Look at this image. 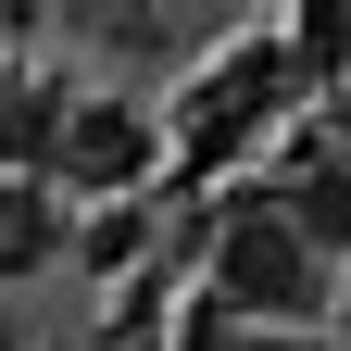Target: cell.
Returning <instances> with one entry per match:
<instances>
[{
	"mask_svg": "<svg viewBox=\"0 0 351 351\" xmlns=\"http://www.w3.org/2000/svg\"><path fill=\"white\" fill-rule=\"evenodd\" d=\"M213 289H226V314H314L326 263H314V239H301L289 213H239V226L213 239Z\"/></svg>",
	"mask_w": 351,
	"mask_h": 351,
	"instance_id": "6da1fadb",
	"label": "cell"
},
{
	"mask_svg": "<svg viewBox=\"0 0 351 351\" xmlns=\"http://www.w3.org/2000/svg\"><path fill=\"white\" fill-rule=\"evenodd\" d=\"M63 163L88 176V189H125V176H151V125L138 113H75L63 125Z\"/></svg>",
	"mask_w": 351,
	"mask_h": 351,
	"instance_id": "7a4b0ae2",
	"label": "cell"
},
{
	"mask_svg": "<svg viewBox=\"0 0 351 351\" xmlns=\"http://www.w3.org/2000/svg\"><path fill=\"white\" fill-rule=\"evenodd\" d=\"M339 314H351V276H339Z\"/></svg>",
	"mask_w": 351,
	"mask_h": 351,
	"instance_id": "277c9868",
	"label": "cell"
},
{
	"mask_svg": "<svg viewBox=\"0 0 351 351\" xmlns=\"http://www.w3.org/2000/svg\"><path fill=\"white\" fill-rule=\"evenodd\" d=\"M289 226L314 239V263H326V251H351V163H314V176H301V201H289Z\"/></svg>",
	"mask_w": 351,
	"mask_h": 351,
	"instance_id": "3957f363",
	"label": "cell"
}]
</instances>
